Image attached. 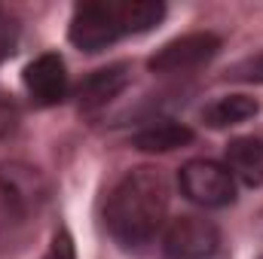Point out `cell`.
Instances as JSON below:
<instances>
[{
  "label": "cell",
  "instance_id": "1",
  "mask_svg": "<svg viewBox=\"0 0 263 259\" xmlns=\"http://www.w3.org/2000/svg\"><path fill=\"white\" fill-rule=\"evenodd\" d=\"M168 210V183L159 168H132L129 174L114 186L107 198V229L110 235L126 244V247H141L147 244Z\"/></svg>",
  "mask_w": 263,
  "mask_h": 259
},
{
  "label": "cell",
  "instance_id": "2",
  "mask_svg": "<svg viewBox=\"0 0 263 259\" xmlns=\"http://www.w3.org/2000/svg\"><path fill=\"white\" fill-rule=\"evenodd\" d=\"M181 192L199 207H227L236 201V180L223 162L214 159H190L178 171Z\"/></svg>",
  "mask_w": 263,
  "mask_h": 259
},
{
  "label": "cell",
  "instance_id": "3",
  "mask_svg": "<svg viewBox=\"0 0 263 259\" xmlns=\"http://www.w3.org/2000/svg\"><path fill=\"white\" fill-rule=\"evenodd\" d=\"M67 37L83 52H101V49L114 46L123 37V25H120V15H117V3H107V0L80 3L73 9V15H70Z\"/></svg>",
  "mask_w": 263,
  "mask_h": 259
},
{
  "label": "cell",
  "instance_id": "4",
  "mask_svg": "<svg viewBox=\"0 0 263 259\" xmlns=\"http://www.w3.org/2000/svg\"><path fill=\"white\" fill-rule=\"evenodd\" d=\"M220 52V37L211 31H193L184 37L168 40L162 49H156L147 58L150 73H184V70H196L208 64L214 55Z\"/></svg>",
  "mask_w": 263,
  "mask_h": 259
},
{
  "label": "cell",
  "instance_id": "5",
  "mask_svg": "<svg viewBox=\"0 0 263 259\" xmlns=\"http://www.w3.org/2000/svg\"><path fill=\"white\" fill-rule=\"evenodd\" d=\"M220 247V229L205 217H178L162 235V253L168 259H211Z\"/></svg>",
  "mask_w": 263,
  "mask_h": 259
},
{
  "label": "cell",
  "instance_id": "6",
  "mask_svg": "<svg viewBox=\"0 0 263 259\" xmlns=\"http://www.w3.org/2000/svg\"><path fill=\"white\" fill-rule=\"evenodd\" d=\"M25 89L40 107H55L67 98V67L62 55L43 52L25 67Z\"/></svg>",
  "mask_w": 263,
  "mask_h": 259
},
{
  "label": "cell",
  "instance_id": "7",
  "mask_svg": "<svg viewBox=\"0 0 263 259\" xmlns=\"http://www.w3.org/2000/svg\"><path fill=\"white\" fill-rule=\"evenodd\" d=\"M0 192L6 195V201H12L15 207L31 210V207L46 201L49 183H46V177L37 168H31L25 162H3L0 165Z\"/></svg>",
  "mask_w": 263,
  "mask_h": 259
},
{
  "label": "cell",
  "instance_id": "8",
  "mask_svg": "<svg viewBox=\"0 0 263 259\" xmlns=\"http://www.w3.org/2000/svg\"><path fill=\"white\" fill-rule=\"evenodd\" d=\"M129 79H132L129 64H107L101 70H92L89 76H83L73 98H77L80 110H98L107 101H114L129 85Z\"/></svg>",
  "mask_w": 263,
  "mask_h": 259
},
{
  "label": "cell",
  "instance_id": "9",
  "mask_svg": "<svg viewBox=\"0 0 263 259\" xmlns=\"http://www.w3.org/2000/svg\"><path fill=\"white\" fill-rule=\"evenodd\" d=\"M223 165L233 174V180H242L245 186H263V140L260 137L230 140Z\"/></svg>",
  "mask_w": 263,
  "mask_h": 259
},
{
  "label": "cell",
  "instance_id": "10",
  "mask_svg": "<svg viewBox=\"0 0 263 259\" xmlns=\"http://www.w3.org/2000/svg\"><path fill=\"white\" fill-rule=\"evenodd\" d=\"M193 128L181 125V122H172V119H162V122H153V125H144L141 131L132 134V146L141 149V153H172V149H181L187 143H193Z\"/></svg>",
  "mask_w": 263,
  "mask_h": 259
},
{
  "label": "cell",
  "instance_id": "11",
  "mask_svg": "<svg viewBox=\"0 0 263 259\" xmlns=\"http://www.w3.org/2000/svg\"><path fill=\"white\" fill-rule=\"evenodd\" d=\"M260 104L248 95H227V98H217L214 104H208L202 110V122L208 128H230V125H239V122H248L251 116H257Z\"/></svg>",
  "mask_w": 263,
  "mask_h": 259
},
{
  "label": "cell",
  "instance_id": "12",
  "mask_svg": "<svg viewBox=\"0 0 263 259\" xmlns=\"http://www.w3.org/2000/svg\"><path fill=\"white\" fill-rule=\"evenodd\" d=\"M117 15H120L123 34H144L162 21L165 6L159 0H120Z\"/></svg>",
  "mask_w": 263,
  "mask_h": 259
},
{
  "label": "cell",
  "instance_id": "13",
  "mask_svg": "<svg viewBox=\"0 0 263 259\" xmlns=\"http://www.w3.org/2000/svg\"><path fill=\"white\" fill-rule=\"evenodd\" d=\"M230 79H242V82H263V52L254 58H245L230 70Z\"/></svg>",
  "mask_w": 263,
  "mask_h": 259
},
{
  "label": "cell",
  "instance_id": "14",
  "mask_svg": "<svg viewBox=\"0 0 263 259\" xmlns=\"http://www.w3.org/2000/svg\"><path fill=\"white\" fill-rule=\"evenodd\" d=\"M15 125H18V107H15V101L9 95L0 92V137L15 131Z\"/></svg>",
  "mask_w": 263,
  "mask_h": 259
},
{
  "label": "cell",
  "instance_id": "15",
  "mask_svg": "<svg viewBox=\"0 0 263 259\" xmlns=\"http://www.w3.org/2000/svg\"><path fill=\"white\" fill-rule=\"evenodd\" d=\"M43 259H77L73 256V241H70V235L65 229H59L52 235V244H49V250H46Z\"/></svg>",
  "mask_w": 263,
  "mask_h": 259
},
{
  "label": "cell",
  "instance_id": "16",
  "mask_svg": "<svg viewBox=\"0 0 263 259\" xmlns=\"http://www.w3.org/2000/svg\"><path fill=\"white\" fill-rule=\"evenodd\" d=\"M12 40H15L12 21H3V18H0V58H6V55L12 52Z\"/></svg>",
  "mask_w": 263,
  "mask_h": 259
}]
</instances>
